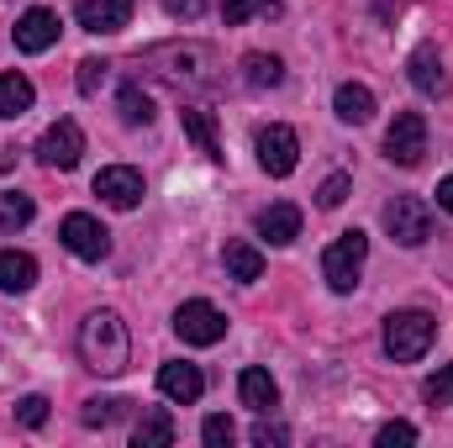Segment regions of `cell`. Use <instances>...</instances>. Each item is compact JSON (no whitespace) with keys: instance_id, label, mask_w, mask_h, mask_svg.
<instances>
[{"instance_id":"obj_26","label":"cell","mask_w":453,"mask_h":448,"mask_svg":"<svg viewBox=\"0 0 453 448\" xmlns=\"http://www.w3.org/2000/svg\"><path fill=\"white\" fill-rule=\"evenodd\" d=\"M32 196H21V190H5L0 196V232H16V227H27L32 222Z\"/></svg>"},{"instance_id":"obj_1","label":"cell","mask_w":453,"mask_h":448,"mask_svg":"<svg viewBox=\"0 0 453 448\" xmlns=\"http://www.w3.org/2000/svg\"><path fill=\"white\" fill-rule=\"evenodd\" d=\"M80 359L85 369L96 375H121L132 364V337H127V322L116 312H90L80 322Z\"/></svg>"},{"instance_id":"obj_29","label":"cell","mask_w":453,"mask_h":448,"mask_svg":"<svg viewBox=\"0 0 453 448\" xmlns=\"http://www.w3.org/2000/svg\"><path fill=\"white\" fill-rule=\"evenodd\" d=\"M422 396H427L433 406H453V364H443V369L422 385Z\"/></svg>"},{"instance_id":"obj_19","label":"cell","mask_w":453,"mask_h":448,"mask_svg":"<svg viewBox=\"0 0 453 448\" xmlns=\"http://www.w3.org/2000/svg\"><path fill=\"white\" fill-rule=\"evenodd\" d=\"M333 112H338L348 127H364V121L374 116V90L348 80V85H338V96H333Z\"/></svg>"},{"instance_id":"obj_28","label":"cell","mask_w":453,"mask_h":448,"mask_svg":"<svg viewBox=\"0 0 453 448\" xmlns=\"http://www.w3.org/2000/svg\"><path fill=\"white\" fill-rule=\"evenodd\" d=\"M348 190H353V185H348V174H327V180H322V190H317V206H322V212H338L342 201H348Z\"/></svg>"},{"instance_id":"obj_18","label":"cell","mask_w":453,"mask_h":448,"mask_svg":"<svg viewBox=\"0 0 453 448\" xmlns=\"http://www.w3.org/2000/svg\"><path fill=\"white\" fill-rule=\"evenodd\" d=\"M37 285V259L32 253H16V248H0V290L21 296Z\"/></svg>"},{"instance_id":"obj_12","label":"cell","mask_w":453,"mask_h":448,"mask_svg":"<svg viewBox=\"0 0 453 448\" xmlns=\"http://www.w3.org/2000/svg\"><path fill=\"white\" fill-rule=\"evenodd\" d=\"M11 37H16V48H21V53H48V48L58 42V16H53L48 5H32V11L16 21V32H11Z\"/></svg>"},{"instance_id":"obj_24","label":"cell","mask_w":453,"mask_h":448,"mask_svg":"<svg viewBox=\"0 0 453 448\" xmlns=\"http://www.w3.org/2000/svg\"><path fill=\"white\" fill-rule=\"evenodd\" d=\"M132 444H137V448H169V444H174V422H169L164 412H148V417L137 422Z\"/></svg>"},{"instance_id":"obj_34","label":"cell","mask_w":453,"mask_h":448,"mask_svg":"<svg viewBox=\"0 0 453 448\" xmlns=\"http://www.w3.org/2000/svg\"><path fill=\"white\" fill-rule=\"evenodd\" d=\"M201 438L211 448H226L232 438H237V428H232V417H206V428H201Z\"/></svg>"},{"instance_id":"obj_15","label":"cell","mask_w":453,"mask_h":448,"mask_svg":"<svg viewBox=\"0 0 453 448\" xmlns=\"http://www.w3.org/2000/svg\"><path fill=\"white\" fill-rule=\"evenodd\" d=\"M406 74H411V85H417L422 96H443V90H449V74H443V53H438L433 42L411 48V58H406Z\"/></svg>"},{"instance_id":"obj_21","label":"cell","mask_w":453,"mask_h":448,"mask_svg":"<svg viewBox=\"0 0 453 448\" xmlns=\"http://www.w3.org/2000/svg\"><path fill=\"white\" fill-rule=\"evenodd\" d=\"M180 121H185V132L196 137V148H201L206 158H222V143H217V116L201 112V106H185V112H180Z\"/></svg>"},{"instance_id":"obj_35","label":"cell","mask_w":453,"mask_h":448,"mask_svg":"<svg viewBox=\"0 0 453 448\" xmlns=\"http://www.w3.org/2000/svg\"><path fill=\"white\" fill-rule=\"evenodd\" d=\"M253 444L258 448H280V444H290V433H285V428H280V422H258V428H253Z\"/></svg>"},{"instance_id":"obj_13","label":"cell","mask_w":453,"mask_h":448,"mask_svg":"<svg viewBox=\"0 0 453 448\" xmlns=\"http://www.w3.org/2000/svg\"><path fill=\"white\" fill-rule=\"evenodd\" d=\"M74 16H80L85 32L111 37V32H121L132 21V0H74Z\"/></svg>"},{"instance_id":"obj_17","label":"cell","mask_w":453,"mask_h":448,"mask_svg":"<svg viewBox=\"0 0 453 448\" xmlns=\"http://www.w3.org/2000/svg\"><path fill=\"white\" fill-rule=\"evenodd\" d=\"M237 396H242V406H253V412H274V406H280V385H274L269 369H242V375H237Z\"/></svg>"},{"instance_id":"obj_4","label":"cell","mask_w":453,"mask_h":448,"mask_svg":"<svg viewBox=\"0 0 453 448\" xmlns=\"http://www.w3.org/2000/svg\"><path fill=\"white\" fill-rule=\"evenodd\" d=\"M142 64H169V69H158L169 85H211V69H196V64H217V53L201 42H185V48L174 42V48H148Z\"/></svg>"},{"instance_id":"obj_36","label":"cell","mask_w":453,"mask_h":448,"mask_svg":"<svg viewBox=\"0 0 453 448\" xmlns=\"http://www.w3.org/2000/svg\"><path fill=\"white\" fill-rule=\"evenodd\" d=\"M164 11H169V16H185V21H196V16H201V0H164Z\"/></svg>"},{"instance_id":"obj_23","label":"cell","mask_w":453,"mask_h":448,"mask_svg":"<svg viewBox=\"0 0 453 448\" xmlns=\"http://www.w3.org/2000/svg\"><path fill=\"white\" fill-rule=\"evenodd\" d=\"M242 74H248L253 90H274V85L285 80V64H280L274 53H248V58H242Z\"/></svg>"},{"instance_id":"obj_25","label":"cell","mask_w":453,"mask_h":448,"mask_svg":"<svg viewBox=\"0 0 453 448\" xmlns=\"http://www.w3.org/2000/svg\"><path fill=\"white\" fill-rule=\"evenodd\" d=\"M121 121L127 127H148L153 121V96L142 85H121Z\"/></svg>"},{"instance_id":"obj_6","label":"cell","mask_w":453,"mask_h":448,"mask_svg":"<svg viewBox=\"0 0 453 448\" xmlns=\"http://www.w3.org/2000/svg\"><path fill=\"white\" fill-rule=\"evenodd\" d=\"M427 153V116L422 112H395L390 132H385V158L401 169H417Z\"/></svg>"},{"instance_id":"obj_20","label":"cell","mask_w":453,"mask_h":448,"mask_svg":"<svg viewBox=\"0 0 453 448\" xmlns=\"http://www.w3.org/2000/svg\"><path fill=\"white\" fill-rule=\"evenodd\" d=\"M222 264H226V274H232L237 285H253V280L264 274V253H258L253 243H226Z\"/></svg>"},{"instance_id":"obj_9","label":"cell","mask_w":453,"mask_h":448,"mask_svg":"<svg viewBox=\"0 0 453 448\" xmlns=\"http://www.w3.org/2000/svg\"><path fill=\"white\" fill-rule=\"evenodd\" d=\"M253 148H258V164H264V174H274V180L296 174V164H301V143H296V132H290L285 121L264 127V132L253 137Z\"/></svg>"},{"instance_id":"obj_30","label":"cell","mask_w":453,"mask_h":448,"mask_svg":"<svg viewBox=\"0 0 453 448\" xmlns=\"http://www.w3.org/2000/svg\"><path fill=\"white\" fill-rule=\"evenodd\" d=\"M16 422L21 428H42L48 422V396H21L16 401Z\"/></svg>"},{"instance_id":"obj_7","label":"cell","mask_w":453,"mask_h":448,"mask_svg":"<svg viewBox=\"0 0 453 448\" xmlns=\"http://www.w3.org/2000/svg\"><path fill=\"white\" fill-rule=\"evenodd\" d=\"M58 243H64L74 259H85V264H101V259L111 253V232L96 222L90 212H69V217L58 222Z\"/></svg>"},{"instance_id":"obj_2","label":"cell","mask_w":453,"mask_h":448,"mask_svg":"<svg viewBox=\"0 0 453 448\" xmlns=\"http://www.w3.org/2000/svg\"><path fill=\"white\" fill-rule=\"evenodd\" d=\"M433 337H438V322L427 312H395V317H385V353L395 364H417L433 348Z\"/></svg>"},{"instance_id":"obj_8","label":"cell","mask_w":453,"mask_h":448,"mask_svg":"<svg viewBox=\"0 0 453 448\" xmlns=\"http://www.w3.org/2000/svg\"><path fill=\"white\" fill-rule=\"evenodd\" d=\"M80 153H85V132H80V121H69V116L53 121V127L37 137V164H42V169H58V174H64V169L80 164Z\"/></svg>"},{"instance_id":"obj_32","label":"cell","mask_w":453,"mask_h":448,"mask_svg":"<svg viewBox=\"0 0 453 448\" xmlns=\"http://www.w3.org/2000/svg\"><path fill=\"white\" fill-rule=\"evenodd\" d=\"M106 69H111L106 58H85V64H80V96H96V90L106 85Z\"/></svg>"},{"instance_id":"obj_11","label":"cell","mask_w":453,"mask_h":448,"mask_svg":"<svg viewBox=\"0 0 453 448\" xmlns=\"http://www.w3.org/2000/svg\"><path fill=\"white\" fill-rule=\"evenodd\" d=\"M96 196L116 206V212H132L137 201H142V169H132V164H111V169H101L96 174Z\"/></svg>"},{"instance_id":"obj_22","label":"cell","mask_w":453,"mask_h":448,"mask_svg":"<svg viewBox=\"0 0 453 448\" xmlns=\"http://www.w3.org/2000/svg\"><path fill=\"white\" fill-rule=\"evenodd\" d=\"M32 101H37V90L27 74H0V116H27Z\"/></svg>"},{"instance_id":"obj_33","label":"cell","mask_w":453,"mask_h":448,"mask_svg":"<svg viewBox=\"0 0 453 448\" xmlns=\"http://www.w3.org/2000/svg\"><path fill=\"white\" fill-rule=\"evenodd\" d=\"M374 444L380 448H406V444H417V428H411V422H385Z\"/></svg>"},{"instance_id":"obj_16","label":"cell","mask_w":453,"mask_h":448,"mask_svg":"<svg viewBox=\"0 0 453 448\" xmlns=\"http://www.w3.org/2000/svg\"><path fill=\"white\" fill-rule=\"evenodd\" d=\"M258 237H264V243H274V248L296 243V237H301V206H290V201L264 206V212H258Z\"/></svg>"},{"instance_id":"obj_5","label":"cell","mask_w":453,"mask_h":448,"mask_svg":"<svg viewBox=\"0 0 453 448\" xmlns=\"http://www.w3.org/2000/svg\"><path fill=\"white\" fill-rule=\"evenodd\" d=\"M385 232L401 243V248H422L433 237V206L417 201V196H395L385 206Z\"/></svg>"},{"instance_id":"obj_37","label":"cell","mask_w":453,"mask_h":448,"mask_svg":"<svg viewBox=\"0 0 453 448\" xmlns=\"http://www.w3.org/2000/svg\"><path fill=\"white\" fill-rule=\"evenodd\" d=\"M438 206L453 217V174H449V180H438Z\"/></svg>"},{"instance_id":"obj_14","label":"cell","mask_w":453,"mask_h":448,"mask_svg":"<svg viewBox=\"0 0 453 448\" xmlns=\"http://www.w3.org/2000/svg\"><path fill=\"white\" fill-rule=\"evenodd\" d=\"M158 390L174 401V406H196L206 396V375L196 364H164L158 369Z\"/></svg>"},{"instance_id":"obj_3","label":"cell","mask_w":453,"mask_h":448,"mask_svg":"<svg viewBox=\"0 0 453 448\" xmlns=\"http://www.w3.org/2000/svg\"><path fill=\"white\" fill-rule=\"evenodd\" d=\"M364 259H369V237L353 227V232H342L338 243L322 253V280H327L338 296H348V290L358 285V274H364Z\"/></svg>"},{"instance_id":"obj_27","label":"cell","mask_w":453,"mask_h":448,"mask_svg":"<svg viewBox=\"0 0 453 448\" xmlns=\"http://www.w3.org/2000/svg\"><path fill=\"white\" fill-rule=\"evenodd\" d=\"M121 406H127V401H85L80 422H85V428H111L116 417H121Z\"/></svg>"},{"instance_id":"obj_10","label":"cell","mask_w":453,"mask_h":448,"mask_svg":"<svg viewBox=\"0 0 453 448\" xmlns=\"http://www.w3.org/2000/svg\"><path fill=\"white\" fill-rule=\"evenodd\" d=\"M174 333L185 337V343H196V348H211V343L226 337V317L211 301H185V306L174 312Z\"/></svg>"},{"instance_id":"obj_31","label":"cell","mask_w":453,"mask_h":448,"mask_svg":"<svg viewBox=\"0 0 453 448\" xmlns=\"http://www.w3.org/2000/svg\"><path fill=\"white\" fill-rule=\"evenodd\" d=\"M258 11H274L269 0H222V16H226V27H242L248 16H258Z\"/></svg>"}]
</instances>
